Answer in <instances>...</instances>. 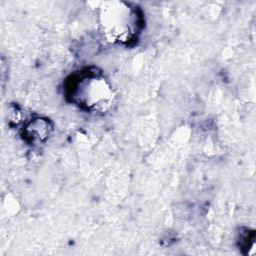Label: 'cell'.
<instances>
[{
    "instance_id": "obj_1",
    "label": "cell",
    "mask_w": 256,
    "mask_h": 256,
    "mask_svg": "<svg viewBox=\"0 0 256 256\" xmlns=\"http://www.w3.org/2000/svg\"><path fill=\"white\" fill-rule=\"evenodd\" d=\"M66 97L87 111H105L113 101V92L106 79L93 68L72 74L65 83Z\"/></svg>"
},
{
    "instance_id": "obj_2",
    "label": "cell",
    "mask_w": 256,
    "mask_h": 256,
    "mask_svg": "<svg viewBox=\"0 0 256 256\" xmlns=\"http://www.w3.org/2000/svg\"><path fill=\"white\" fill-rule=\"evenodd\" d=\"M110 8L104 13L105 30L120 42L130 41L142 26V16L138 9L124 3H117L116 7Z\"/></svg>"
},
{
    "instance_id": "obj_3",
    "label": "cell",
    "mask_w": 256,
    "mask_h": 256,
    "mask_svg": "<svg viewBox=\"0 0 256 256\" xmlns=\"http://www.w3.org/2000/svg\"><path fill=\"white\" fill-rule=\"evenodd\" d=\"M49 122L43 119H36L25 128V137L29 138L31 142L43 141L49 135Z\"/></svg>"
}]
</instances>
